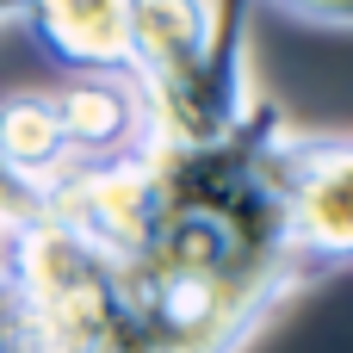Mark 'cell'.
Returning a JSON list of instances; mask_svg holds the SVG:
<instances>
[{"mask_svg":"<svg viewBox=\"0 0 353 353\" xmlns=\"http://www.w3.org/2000/svg\"><path fill=\"white\" fill-rule=\"evenodd\" d=\"M37 211L81 236L112 267H137L168 223V186L155 168V143L118 161H74L56 186L37 192Z\"/></svg>","mask_w":353,"mask_h":353,"instance_id":"obj_1","label":"cell"},{"mask_svg":"<svg viewBox=\"0 0 353 353\" xmlns=\"http://www.w3.org/2000/svg\"><path fill=\"white\" fill-rule=\"evenodd\" d=\"M279 199H285V236L304 279H329L353 267V137H298L285 130L279 155Z\"/></svg>","mask_w":353,"mask_h":353,"instance_id":"obj_2","label":"cell"},{"mask_svg":"<svg viewBox=\"0 0 353 353\" xmlns=\"http://www.w3.org/2000/svg\"><path fill=\"white\" fill-rule=\"evenodd\" d=\"M19 19L62 74H130V0H19Z\"/></svg>","mask_w":353,"mask_h":353,"instance_id":"obj_3","label":"cell"},{"mask_svg":"<svg viewBox=\"0 0 353 353\" xmlns=\"http://www.w3.org/2000/svg\"><path fill=\"white\" fill-rule=\"evenodd\" d=\"M50 99H56L74 161H118V155H137L155 143L149 99L130 74H68Z\"/></svg>","mask_w":353,"mask_h":353,"instance_id":"obj_4","label":"cell"},{"mask_svg":"<svg viewBox=\"0 0 353 353\" xmlns=\"http://www.w3.org/2000/svg\"><path fill=\"white\" fill-rule=\"evenodd\" d=\"M68 168H74V155H68L56 99H50V93H6V99H0V174H6L19 192L37 199V192L56 186Z\"/></svg>","mask_w":353,"mask_h":353,"instance_id":"obj_5","label":"cell"},{"mask_svg":"<svg viewBox=\"0 0 353 353\" xmlns=\"http://www.w3.org/2000/svg\"><path fill=\"white\" fill-rule=\"evenodd\" d=\"M304 25H335V31H353V0H267Z\"/></svg>","mask_w":353,"mask_h":353,"instance_id":"obj_6","label":"cell"},{"mask_svg":"<svg viewBox=\"0 0 353 353\" xmlns=\"http://www.w3.org/2000/svg\"><path fill=\"white\" fill-rule=\"evenodd\" d=\"M25 205H37V199H31V192H19V186H12V180L0 174V223H6L12 211H25Z\"/></svg>","mask_w":353,"mask_h":353,"instance_id":"obj_7","label":"cell"},{"mask_svg":"<svg viewBox=\"0 0 353 353\" xmlns=\"http://www.w3.org/2000/svg\"><path fill=\"white\" fill-rule=\"evenodd\" d=\"M0 19H19V0H0Z\"/></svg>","mask_w":353,"mask_h":353,"instance_id":"obj_8","label":"cell"}]
</instances>
